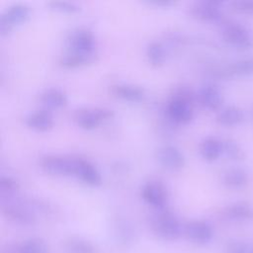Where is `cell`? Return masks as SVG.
<instances>
[{
	"label": "cell",
	"mask_w": 253,
	"mask_h": 253,
	"mask_svg": "<svg viewBox=\"0 0 253 253\" xmlns=\"http://www.w3.org/2000/svg\"><path fill=\"white\" fill-rule=\"evenodd\" d=\"M195 100L196 93L189 87L182 85L175 88L166 103L167 117L176 124L186 125L190 123L194 117Z\"/></svg>",
	"instance_id": "1"
},
{
	"label": "cell",
	"mask_w": 253,
	"mask_h": 253,
	"mask_svg": "<svg viewBox=\"0 0 253 253\" xmlns=\"http://www.w3.org/2000/svg\"><path fill=\"white\" fill-rule=\"evenodd\" d=\"M149 227L152 233L163 241H175L183 235L184 224L170 210H156L149 218Z\"/></svg>",
	"instance_id": "2"
},
{
	"label": "cell",
	"mask_w": 253,
	"mask_h": 253,
	"mask_svg": "<svg viewBox=\"0 0 253 253\" xmlns=\"http://www.w3.org/2000/svg\"><path fill=\"white\" fill-rule=\"evenodd\" d=\"M222 39L230 45L239 49H248L253 46V32L247 26L229 22L221 31Z\"/></svg>",
	"instance_id": "3"
},
{
	"label": "cell",
	"mask_w": 253,
	"mask_h": 253,
	"mask_svg": "<svg viewBox=\"0 0 253 253\" xmlns=\"http://www.w3.org/2000/svg\"><path fill=\"white\" fill-rule=\"evenodd\" d=\"M1 211L3 216L15 225L32 226L37 221L34 211L22 203L2 202Z\"/></svg>",
	"instance_id": "4"
},
{
	"label": "cell",
	"mask_w": 253,
	"mask_h": 253,
	"mask_svg": "<svg viewBox=\"0 0 253 253\" xmlns=\"http://www.w3.org/2000/svg\"><path fill=\"white\" fill-rule=\"evenodd\" d=\"M113 115V110L108 108H80L73 113V120L81 128L94 129L104 121L111 119Z\"/></svg>",
	"instance_id": "5"
},
{
	"label": "cell",
	"mask_w": 253,
	"mask_h": 253,
	"mask_svg": "<svg viewBox=\"0 0 253 253\" xmlns=\"http://www.w3.org/2000/svg\"><path fill=\"white\" fill-rule=\"evenodd\" d=\"M30 7L25 3H14L9 5L0 16V34L1 36L8 35L12 29L24 24L30 18Z\"/></svg>",
	"instance_id": "6"
},
{
	"label": "cell",
	"mask_w": 253,
	"mask_h": 253,
	"mask_svg": "<svg viewBox=\"0 0 253 253\" xmlns=\"http://www.w3.org/2000/svg\"><path fill=\"white\" fill-rule=\"evenodd\" d=\"M68 49L87 55H97L96 41L93 33L86 28H76L72 30L68 37Z\"/></svg>",
	"instance_id": "7"
},
{
	"label": "cell",
	"mask_w": 253,
	"mask_h": 253,
	"mask_svg": "<svg viewBox=\"0 0 253 253\" xmlns=\"http://www.w3.org/2000/svg\"><path fill=\"white\" fill-rule=\"evenodd\" d=\"M41 168L53 176L74 175V158L58 154H47L40 160Z\"/></svg>",
	"instance_id": "8"
},
{
	"label": "cell",
	"mask_w": 253,
	"mask_h": 253,
	"mask_svg": "<svg viewBox=\"0 0 253 253\" xmlns=\"http://www.w3.org/2000/svg\"><path fill=\"white\" fill-rule=\"evenodd\" d=\"M142 200L155 211L166 208L168 191L165 185L158 180H150L143 184L140 190Z\"/></svg>",
	"instance_id": "9"
},
{
	"label": "cell",
	"mask_w": 253,
	"mask_h": 253,
	"mask_svg": "<svg viewBox=\"0 0 253 253\" xmlns=\"http://www.w3.org/2000/svg\"><path fill=\"white\" fill-rule=\"evenodd\" d=\"M183 235L194 244L205 245L211 241L213 228L204 219H192L184 224Z\"/></svg>",
	"instance_id": "10"
},
{
	"label": "cell",
	"mask_w": 253,
	"mask_h": 253,
	"mask_svg": "<svg viewBox=\"0 0 253 253\" xmlns=\"http://www.w3.org/2000/svg\"><path fill=\"white\" fill-rule=\"evenodd\" d=\"M189 11L195 19L211 23L220 22L223 15L219 1H198L190 6Z\"/></svg>",
	"instance_id": "11"
},
{
	"label": "cell",
	"mask_w": 253,
	"mask_h": 253,
	"mask_svg": "<svg viewBox=\"0 0 253 253\" xmlns=\"http://www.w3.org/2000/svg\"><path fill=\"white\" fill-rule=\"evenodd\" d=\"M155 157L158 163L170 171H178L184 167L186 159L184 153L175 145L164 144L157 148Z\"/></svg>",
	"instance_id": "12"
},
{
	"label": "cell",
	"mask_w": 253,
	"mask_h": 253,
	"mask_svg": "<svg viewBox=\"0 0 253 253\" xmlns=\"http://www.w3.org/2000/svg\"><path fill=\"white\" fill-rule=\"evenodd\" d=\"M1 253H49V246L41 237H30L21 242L5 243Z\"/></svg>",
	"instance_id": "13"
},
{
	"label": "cell",
	"mask_w": 253,
	"mask_h": 253,
	"mask_svg": "<svg viewBox=\"0 0 253 253\" xmlns=\"http://www.w3.org/2000/svg\"><path fill=\"white\" fill-rule=\"evenodd\" d=\"M74 176L91 187H97L102 184V175L98 168L84 158H74Z\"/></svg>",
	"instance_id": "14"
},
{
	"label": "cell",
	"mask_w": 253,
	"mask_h": 253,
	"mask_svg": "<svg viewBox=\"0 0 253 253\" xmlns=\"http://www.w3.org/2000/svg\"><path fill=\"white\" fill-rule=\"evenodd\" d=\"M196 101L205 109L210 111L219 110L223 97L219 88L213 84H205L196 93Z\"/></svg>",
	"instance_id": "15"
},
{
	"label": "cell",
	"mask_w": 253,
	"mask_h": 253,
	"mask_svg": "<svg viewBox=\"0 0 253 253\" xmlns=\"http://www.w3.org/2000/svg\"><path fill=\"white\" fill-rule=\"evenodd\" d=\"M25 124L36 131H47L54 125L53 117L46 109L36 110L29 113L25 118Z\"/></svg>",
	"instance_id": "16"
},
{
	"label": "cell",
	"mask_w": 253,
	"mask_h": 253,
	"mask_svg": "<svg viewBox=\"0 0 253 253\" xmlns=\"http://www.w3.org/2000/svg\"><path fill=\"white\" fill-rule=\"evenodd\" d=\"M112 93L126 102L138 103L144 100L145 91L142 87L130 83H119L112 86Z\"/></svg>",
	"instance_id": "17"
},
{
	"label": "cell",
	"mask_w": 253,
	"mask_h": 253,
	"mask_svg": "<svg viewBox=\"0 0 253 253\" xmlns=\"http://www.w3.org/2000/svg\"><path fill=\"white\" fill-rule=\"evenodd\" d=\"M39 100L46 110L60 109L67 104L65 92L56 87H49L42 91Z\"/></svg>",
	"instance_id": "18"
},
{
	"label": "cell",
	"mask_w": 253,
	"mask_h": 253,
	"mask_svg": "<svg viewBox=\"0 0 253 253\" xmlns=\"http://www.w3.org/2000/svg\"><path fill=\"white\" fill-rule=\"evenodd\" d=\"M223 216L232 221H247L253 219V206L246 202H236L223 210Z\"/></svg>",
	"instance_id": "19"
},
{
	"label": "cell",
	"mask_w": 253,
	"mask_h": 253,
	"mask_svg": "<svg viewBox=\"0 0 253 253\" xmlns=\"http://www.w3.org/2000/svg\"><path fill=\"white\" fill-rule=\"evenodd\" d=\"M201 156L207 161H214L223 154V140L214 136L205 137L199 145Z\"/></svg>",
	"instance_id": "20"
},
{
	"label": "cell",
	"mask_w": 253,
	"mask_h": 253,
	"mask_svg": "<svg viewBox=\"0 0 253 253\" xmlns=\"http://www.w3.org/2000/svg\"><path fill=\"white\" fill-rule=\"evenodd\" d=\"M62 248L67 253H97L98 248L91 240L82 236H69L62 241Z\"/></svg>",
	"instance_id": "21"
},
{
	"label": "cell",
	"mask_w": 253,
	"mask_h": 253,
	"mask_svg": "<svg viewBox=\"0 0 253 253\" xmlns=\"http://www.w3.org/2000/svg\"><path fill=\"white\" fill-rule=\"evenodd\" d=\"M221 181L227 188L241 189L248 184L249 175L243 168L231 167L222 173Z\"/></svg>",
	"instance_id": "22"
},
{
	"label": "cell",
	"mask_w": 253,
	"mask_h": 253,
	"mask_svg": "<svg viewBox=\"0 0 253 253\" xmlns=\"http://www.w3.org/2000/svg\"><path fill=\"white\" fill-rule=\"evenodd\" d=\"M244 120V112L237 106L229 105L219 110L216 116V122L224 126H233L239 125Z\"/></svg>",
	"instance_id": "23"
},
{
	"label": "cell",
	"mask_w": 253,
	"mask_h": 253,
	"mask_svg": "<svg viewBox=\"0 0 253 253\" xmlns=\"http://www.w3.org/2000/svg\"><path fill=\"white\" fill-rule=\"evenodd\" d=\"M95 57L96 56L94 55L82 54V53H78L68 49L66 52H64L60 56L59 63L61 66L66 68H76V67L91 63L92 61H94Z\"/></svg>",
	"instance_id": "24"
},
{
	"label": "cell",
	"mask_w": 253,
	"mask_h": 253,
	"mask_svg": "<svg viewBox=\"0 0 253 253\" xmlns=\"http://www.w3.org/2000/svg\"><path fill=\"white\" fill-rule=\"evenodd\" d=\"M228 76H250L253 75V56L239 59L225 68L223 71Z\"/></svg>",
	"instance_id": "25"
},
{
	"label": "cell",
	"mask_w": 253,
	"mask_h": 253,
	"mask_svg": "<svg viewBox=\"0 0 253 253\" xmlns=\"http://www.w3.org/2000/svg\"><path fill=\"white\" fill-rule=\"evenodd\" d=\"M145 54L148 62L153 66H161L166 59L165 48L163 44L157 41H152L148 42Z\"/></svg>",
	"instance_id": "26"
},
{
	"label": "cell",
	"mask_w": 253,
	"mask_h": 253,
	"mask_svg": "<svg viewBox=\"0 0 253 253\" xmlns=\"http://www.w3.org/2000/svg\"><path fill=\"white\" fill-rule=\"evenodd\" d=\"M223 153L230 159L240 160L245 156L244 150L241 146L233 139L223 140Z\"/></svg>",
	"instance_id": "27"
},
{
	"label": "cell",
	"mask_w": 253,
	"mask_h": 253,
	"mask_svg": "<svg viewBox=\"0 0 253 253\" xmlns=\"http://www.w3.org/2000/svg\"><path fill=\"white\" fill-rule=\"evenodd\" d=\"M18 181L9 175H1L0 177V190L2 195L11 196L19 190Z\"/></svg>",
	"instance_id": "28"
},
{
	"label": "cell",
	"mask_w": 253,
	"mask_h": 253,
	"mask_svg": "<svg viewBox=\"0 0 253 253\" xmlns=\"http://www.w3.org/2000/svg\"><path fill=\"white\" fill-rule=\"evenodd\" d=\"M47 5L51 9L63 13H74L80 9V7L75 2L70 1H49Z\"/></svg>",
	"instance_id": "29"
},
{
	"label": "cell",
	"mask_w": 253,
	"mask_h": 253,
	"mask_svg": "<svg viewBox=\"0 0 253 253\" xmlns=\"http://www.w3.org/2000/svg\"><path fill=\"white\" fill-rule=\"evenodd\" d=\"M231 6L239 13L253 15V0H235L231 2Z\"/></svg>",
	"instance_id": "30"
},
{
	"label": "cell",
	"mask_w": 253,
	"mask_h": 253,
	"mask_svg": "<svg viewBox=\"0 0 253 253\" xmlns=\"http://www.w3.org/2000/svg\"><path fill=\"white\" fill-rule=\"evenodd\" d=\"M226 253H249V246L246 242L240 240H232L227 243Z\"/></svg>",
	"instance_id": "31"
},
{
	"label": "cell",
	"mask_w": 253,
	"mask_h": 253,
	"mask_svg": "<svg viewBox=\"0 0 253 253\" xmlns=\"http://www.w3.org/2000/svg\"><path fill=\"white\" fill-rule=\"evenodd\" d=\"M149 5H155V6H159V7H169L175 4V1H171V0H151V1H147L146 2Z\"/></svg>",
	"instance_id": "32"
},
{
	"label": "cell",
	"mask_w": 253,
	"mask_h": 253,
	"mask_svg": "<svg viewBox=\"0 0 253 253\" xmlns=\"http://www.w3.org/2000/svg\"><path fill=\"white\" fill-rule=\"evenodd\" d=\"M252 114H253V110H252Z\"/></svg>",
	"instance_id": "33"
},
{
	"label": "cell",
	"mask_w": 253,
	"mask_h": 253,
	"mask_svg": "<svg viewBox=\"0 0 253 253\" xmlns=\"http://www.w3.org/2000/svg\"><path fill=\"white\" fill-rule=\"evenodd\" d=\"M252 253H253V251H252Z\"/></svg>",
	"instance_id": "34"
}]
</instances>
